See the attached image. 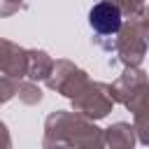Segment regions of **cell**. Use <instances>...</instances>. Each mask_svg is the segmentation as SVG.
<instances>
[{
	"label": "cell",
	"instance_id": "obj_1",
	"mask_svg": "<svg viewBox=\"0 0 149 149\" xmlns=\"http://www.w3.org/2000/svg\"><path fill=\"white\" fill-rule=\"evenodd\" d=\"M88 23L93 26V30H98L102 35H112L121 26V12L112 2H98L88 12Z\"/></svg>",
	"mask_w": 149,
	"mask_h": 149
}]
</instances>
